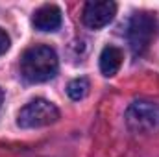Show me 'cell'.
Wrapping results in <instances>:
<instances>
[{"label":"cell","mask_w":159,"mask_h":157,"mask_svg":"<svg viewBox=\"0 0 159 157\" xmlns=\"http://www.w3.org/2000/svg\"><path fill=\"white\" fill-rule=\"evenodd\" d=\"M59 61L54 48L46 44H37L28 48L20 57V72L30 83H43L57 74Z\"/></svg>","instance_id":"cell-1"},{"label":"cell","mask_w":159,"mask_h":157,"mask_svg":"<svg viewBox=\"0 0 159 157\" xmlns=\"http://www.w3.org/2000/svg\"><path fill=\"white\" fill-rule=\"evenodd\" d=\"M157 34V19L152 13H135L128 24V43L135 56H143Z\"/></svg>","instance_id":"cell-2"},{"label":"cell","mask_w":159,"mask_h":157,"mask_svg":"<svg viewBox=\"0 0 159 157\" xmlns=\"http://www.w3.org/2000/svg\"><path fill=\"white\" fill-rule=\"evenodd\" d=\"M59 120V111L57 107L44 100V98H35L28 102L17 115V126L22 129H35V128H44Z\"/></svg>","instance_id":"cell-3"},{"label":"cell","mask_w":159,"mask_h":157,"mask_svg":"<svg viewBox=\"0 0 159 157\" xmlns=\"http://www.w3.org/2000/svg\"><path fill=\"white\" fill-rule=\"evenodd\" d=\"M126 126L133 133L150 135L159 131V104L139 100L126 111Z\"/></svg>","instance_id":"cell-4"},{"label":"cell","mask_w":159,"mask_h":157,"mask_svg":"<svg viewBox=\"0 0 159 157\" xmlns=\"http://www.w3.org/2000/svg\"><path fill=\"white\" fill-rule=\"evenodd\" d=\"M117 15V4L109 0H91L83 6V24L91 30H100L107 26Z\"/></svg>","instance_id":"cell-5"},{"label":"cell","mask_w":159,"mask_h":157,"mask_svg":"<svg viewBox=\"0 0 159 157\" xmlns=\"http://www.w3.org/2000/svg\"><path fill=\"white\" fill-rule=\"evenodd\" d=\"M32 24L39 32H56L61 26V9L57 6H52V4L43 6L34 13Z\"/></svg>","instance_id":"cell-6"},{"label":"cell","mask_w":159,"mask_h":157,"mask_svg":"<svg viewBox=\"0 0 159 157\" xmlns=\"http://www.w3.org/2000/svg\"><path fill=\"white\" fill-rule=\"evenodd\" d=\"M122 59H124V56H122L120 48L111 46V44L106 46L100 54V70H102V74L107 76V78L115 76L119 72L120 65H122Z\"/></svg>","instance_id":"cell-7"},{"label":"cell","mask_w":159,"mask_h":157,"mask_svg":"<svg viewBox=\"0 0 159 157\" xmlns=\"http://www.w3.org/2000/svg\"><path fill=\"white\" fill-rule=\"evenodd\" d=\"M89 89H91V83L87 78H76L72 79L69 85H67V94L72 98V100H81L89 94Z\"/></svg>","instance_id":"cell-8"},{"label":"cell","mask_w":159,"mask_h":157,"mask_svg":"<svg viewBox=\"0 0 159 157\" xmlns=\"http://www.w3.org/2000/svg\"><path fill=\"white\" fill-rule=\"evenodd\" d=\"M9 44H11V39H9V35L0 28V56L2 54H6L7 50H9Z\"/></svg>","instance_id":"cell-9"},{"label":"cell","mask_w":159,"mask_h":157,"mask_svg":"<svg viewBox=\"0 0 159 157\" xmlns=\"http://www.w3.org/2000/svg\"><path fill=\"white\" fill-rule=\"evenodd\" d=\"M2 100H4V92H2V89H0V107H2Z\"/></svg>","instance_id":"cell-10"}]
</instances>
